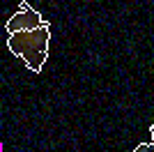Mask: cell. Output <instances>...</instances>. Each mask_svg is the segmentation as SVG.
I'll use <instances>...</instances> for the list:
<instances>
[{
    "label": "cell",
    "mask_w": 154,
    "mask_h": 152,
    "mask_svg": "<svg viewBox=\"0 0 154 152\" xmlns=\"http://www.w3.org/2000/svg\"><path fill=\"white\" fill-rule=\"evenodd\" d=\"M48 42H51V25L46 21L37 30H21L7 37V46L14 55H19L28 65V69L39 74L48 58Z\"/></svg>",
    "instance_id": "6da1fadb"
},
{
    "label": "cell",
    "mask_w": 154,
    "mask_h": 152,
    "mask_svg": "<svg viewBox=\"0 0 154 152\" xmlns=\"http://www.w3.org/2000/svg\"><path fill=\"white\" fill-rule=\"evenodd\" d=\"M149 131H152V143H154V125L149 127Z\"/></svg>",
    "instance_id": "277c9868"
},
{
    "label": "cell",
    "mask_w": 154,
    "mask_h": 152,
    "mask_svg": "<svg viewBox=\"0 0 154 152\" xmlns=\"http://www.w3.org/2000/svg\"><path fill=\"white\" fill-rule=\"evenodd\" d=\"M134 152H154V143H140Z\"/></svg>",
    "instance_id": "3957f363"
},
{
    "label": "cell",
    "mask_w": 154,
    "mask_h": 152,
    "mask_svg": "<svg viewBox=\"0 0 154 152\" xmlns=\"http://www.w3.org/2000/svg\"><path fill=\"white\" fill-rule=\"evenodd\" d=\"M46 21L42 19V14L37 12V9H32L28 2H21L19 12L14 14L12 19L7 21V35H14V32H21V30H37V28H42Z\"/></svg>",
    "instance_id": "7a4b0ae2"
}]
</instances>
